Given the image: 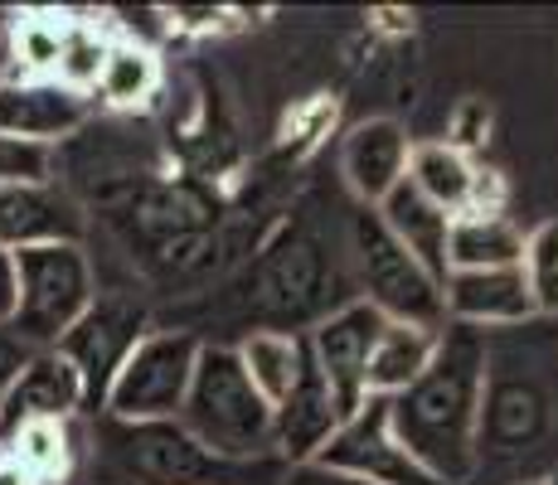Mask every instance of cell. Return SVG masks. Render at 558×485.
Returning a JSON list of instances; mask_svg holds the SVG:
<instances>
[{
	"label": "cell",
	"instance_id": "1",
	"mask_svg": "<svg viewBox=\"0 0 558 485\" xmlns=\"http://www.w3.org/2000/svg\"><path fill=\"white\" fill-rule=\"evenodd\" d=\"M490 344L486 330L457 326L437 330V354L423 379L389 398V427L442 485L471 481L481 461V408H486Z\"/></svg>",
	"mask_w": 558,
	"mask_h": 485
},
{
	"label": "cell",
	"instance_id": "2",
	"mask_svg": "<svg viewBox=\"0 0 558 485\" xmlns=\"http://www.w3.org/2000/svg\"><path fill=\"white\" fill-rule=\"evenodd\" d=\"M287 461H223L180 423H117L98 417L83 451L78 485H282Z\"/></svg>",
	"mask_w": 558,
	"mask_h": 485
},
{
	"label": "cell",
	"instance_id": "3",
	"mask_svg": "<svg viewBox=\"0 0 558 485\" xmlns=\"http://www.w3.org/2000/svg\"><path fill=\"white\" fill-rule=\"evenodd\" d=\"M204 451L223 461H263L272 451V403L248 384L239 350H199L185 408L175 417ZM282 461V457H277Z\"/></svg>",
	"mask_w": 558,
	"mask_h": 485
},
{
	"label": "cell",
	"instance_id": "4",
	"mask_svg": "<svg viewBox=\"0 0 558 485\" xmlns=\"http://www.w3.org/2000/svg\"><path fill=\"white\" fill-rule=\"evenodd\" d=\"M20 301L10 336L25 350H53L98 301V277L83 243H39L15 253Z\"/></svg>",
	"mask_w": 558,
	"mask_h": 485
},
{
	"label": "cell",
	"instance_id": "5",
	"mask_svg": "<svg viewBox=\"0 0 558 485\" xmlns=\"http://www.w3.org/2000/svg\"><path fill=\"white\" fill-rule=\"evenodd\" d=\"M350 253H355V272L364 287L360 301H369L384 320L442 330V320H447L442 282L393 243V233L384 229L374 209H360L355 223H350Z\"/></svg>",
	"mask_w": 558,
	"mask_h": 485
},
{
	"label": "cell",
	"instance_id": "6",
	"mask_svg": "<svg viewBox=\"0 0 558 485\" xmlns=\"http://www.w3.org/2000/svg\"><path fill=\"white\" fill-rule=\"evenodd\" d=\"M204 344L185 330H151L136 340L102 393V413L117 423H175L185 408Z\"/></svg>",
	"mask_w": 558,
	"mask_h": 485
},
{
	"label": "cell",
	"instance_id": "7",
	"mask_svg": "<svg viewBox=\"0 0 558 485\" xmlns=\"http://www.w3.org/2000/svg\"><path fill=\"white\" fill-rule=\"evenodd\" d=\"M146 336V311L126 296H98L88 306V316L69 330L53 350L73 364L83 384V408L98 413L102 408V393L112 384V374L122 369V360L136 350V340Z\"/></svg>",
	"mask_w": 558,
	"mask_h": 485
},
{
	"label": "cell",
	"instance_id": "8",
	"mask_svg": "<svg viewBox=\"0 0 558 485\" xmlns=\"http://www.w3.org/2000/svg\"><path fill=\"white\" fill-rule=\"evenodd\" d=\"M320 466L350 471V476L369 481V485H442L433 471L417 466V457L393 437L389 427V398H364V408L355 417L340 423V433L326 441Z\"/></svg>",
	"mask_w": 558,
	"mask_h": 485
},
{
	"label": "cell",
	"instance_id": "9",
	"mask_svg": "<svg viewBox=\"0 0 558 485\" xmlns=\"http://www.w3.org/2000/svg\"><path fill=\"white\" fill-rule=\"evenodd\" d=\"M379 330H384V316L369 301H350L345 311L326 316L311 330L306 354H311V364H316L320 384L336 398L340 417H355L364 408V398H369L364 369H369V350H374V340H379Z\"/></svg>",
	"mask_w": 558,
	"mask_h": 485
},
{
	"label": "cell",
	"instance_id": "10",
	"mask_svg": "<svg viewBox=\"0 0 558 485\" xmlns=\"http://www.w3.org/2000/svg\"><path fill=\"white\" fill-rule=\"evenodd\" d=\"M83 408V384L59 350H35L0 393V447L29 423H69Z\"/></svg>",
	"mask_w": 558,
	"mask_h": 485
},
{
	"label": "cell",
	"instance_id": "11",
	"mask_svg": "<svg viewBox=\"0 0 558 485\" xmlns=\"http://www.w3.org/2000/svg\"><path fill=\"white\" fill-rule=\"evenodd\" d=\"M88 117V97L63 88L53 78H0V132L20 136V142L53 146L59 136L78 132Z\"/></svg>",
	"mask_w": 558,
	"mask_h": 485
},
{
	"label": "cell",
	"instance_id": "12",
	"mask_svg": "<svg viewBox=\"0 0 558 485\" xmlns=\"http://www.w3.org/2000/svg\"><path fill=\"white\" fill-rule=\"evenodd\" d=\"M340 408L330 398V388L320 384L311 354L302 360V374H296L292 393L272 408V451L287 461V466H302V461H316L326 451V441L340 433Z\"/></svg>",
	"mask_w": 558,
	"mask_h": 485
},
{
	"label": "cell",
	"instance_id": "13",
	"mask_svg": "<svg viewBox=\"0 0 558 485\" xmlns=\"http://www.w3.org/2000/svg\"><path fill=\"white\" fill-rule=\"evenodd\" d=\"M408 156H413V142L403 126L389 117H369L340 146V170H345V185L360 194L364 209H374L408 180Z\"/></svg>",
	"mask_w": 558,
	"mask_h": 485
},
{
	"label": "cell",
	"instance_id": "14",
	"mask_svg": "<svg viewBox=\"0 0 558 485\" xmlns=\"http://www.w3.org/2000/svg\"><path fill=\"white\" fill-rule=\"evenodd\" d=\"M447 320L457 326H524L534 316L530 287H524L520 267H490V272H447L442 282Z\"/></svg>",
	"mask_w": 558,
	"mask_h": 485
},
{
	"label": "cell",
	"instance_id": "15",
	"mask_svg": "<svg viewBox=\"0 0 558 485\" xmlns=\"http://www.w3.org/2000/svg\"><path fill=\"white\" fill-rule=\"evenodd\" d=\"M83 219L73 209L69 194L49 185H0V247L20 253V247L39 243H78Z\"/></svg>",
	"mask_w": 558,
	"mask_h": 485
},
{
	"label": "cell",
	"instance_id": "16",
	"mask_svg": "<svg viewBox=\"0 0 558 485\" xmlns=\"http://www.w3.org/2000/svg\"><path fill=\"white\" fill-rule=\"evenodd\" d=\"M374 214H379V223L393 233V243H399L408 257H417L437 282H447V229H452V219H447L437 204H427L423 194L403 180L389 199L374 204Z\"/></svg>",
	"mask_w": 558,
	"mask_h": 485
},
{
	"label": "cell",
	"instance_id": "17",
	"mask_svg": "<svg viewBox=\"0 0 558 485\" xmlns=\"http://www.w3.org/2000/svg\"><path fill=\"white\" fill-rule=\"evenodd\" d=\"M476 180H481V166L452 142H417L413 156H408V185L423 194L427 204H437L447 219L471 214Z\"/></svg>",
	"mask_w": 558,
	"mask_h": 485
},
{
	"label": "cell",
	"instance_id": "18",
	"mask_svg": "<svg viewBox=\"0 0 558 485\" xmlns=\"http://www.w3.org/2000/svg\"><path fill=\"white\" fill-rule=\"evenodd\" d=\"M433 354H437V330L384 320L379 340H374V350H369V369H364L369 398H399L403 388H413L423 379Z\"/></svg>",
	"mask_w": 558,
	"mask_h": 485
},
{
	"label": "cell",
	"instance_id": "19",
	"mask_svg": "<svg viewBox=\"0 0 558 485\" xmlns=\"http://www.w3.org/2000/svg\"><path fill=\"white\" fill-rule=\"evenodd\" d=\"M524 233L506 214H457L447 229V272H490V267H520Z\"/></svg>",
	"mask_w": 558,
	"mask_h": 485
},
{
	"label": "cell",
	"instance_id": "20",
	"mask_svg": "<svg viewBox=\"0 0 558 485\" xmlns=\"http://www.w3.org/2000/svg\"><path fill=\"white\" fill-rule=\"evenodd\" d=\"M98 97L117 112H132V107L151 102L156 88H160V59L151 45H136V39H112L102 59V73H98Z\"/></svg>",
	"mask_w": 558,
	"mask_h": 485
},
{
	"label": "cell",
	"instance_id": "21",
	"mask_svg": "<svg viewBox=\"0 0 558 485\" xmlns=\"http://www.w3.org/2000/svg\"><path fill=\"white\" fill-rule=\"evenodd\" d=\"M302 360H306V340L282 336V330H257V336H248V340L239 344L243 374H248V384L272 408L282 403L287 393H292L296 374H302Z\"/></svg>",
	"mask_w": 558,
	"mask_h": 485
},
{
	"label": "cell",
	"instance_id": "22",
	"mask_svg": "<svg viewBox=\"0 0 558 485\" xmlns=\"http://www.w3.org/2000/svg\"><path fill=\"white\" fill-rule=\"evenodd\" d=\"M0 451H10L39 485H49V481L73 476V461H78L83 447H78V437H73V423H29Z\"/></svg>",
	"mask_w": 558,
	"mask_h": 485
},
{
	"label": "cell",
	"instance_id": "23",
	"mask_svg": "<svg viewBox=\"0 0 558 485\" xmlns=\"http://www.w3.org/2000/svg\"><path fill=\"white\" fill-rule=\"evenodd\" d=\"M69 20L73 15H53V10H35V15L15 20L10 53H15V63H20V78H53V63H59Z\"/></svg>",
	"mask_w": 558,
	"mask_h": 485
},
{
	"label": "cell",
	"instance_id": "24",
	"mask_svg": "<svg viewBox=\"0 0 558 485\" xmlns=\"http://www.w3.org/2000/svg\"><path fill=\"white\" fill-rule=\"evenodd\" d=\"M107 49H112V35H107V29H98L93 20H69L59 63H53V83H63V88L88 97V88L98 83V73H102Z\"/></svg>",
	"mask_w": 558,
	"mask_h": 485
},
{
	"label": "cell",
	"instance_id": "25",
	"mask_svg": "<svg viewBox=\"0 0 558 485\" xmlns=\"http://www.w3.org/2000/svg\"><path fill=\"white\" fill-rule=\"evenodd\" d=\"M520 272H524V287H530L534 316H558V219L524 233Z\"/></svg>",
	"mask_w": 558,
	"mask_h": 485
},
{
	"label": "cell",
	"instance_id": "26",
	"mask_svg": "<svg viewBox=\"0 0 558 485\" xmlns=\"http://www.w3.org/2000/svg\"><path fill=\"white\" fill-rule=\"evenodd\" d=\"M53 180V146L20 142L0 132V185H49Z\"/></svg>",
	"mask_w": 558,
	"mask_h": 485
},
{
	"label": "cell",
	"instance_id": "27",
	"mask_svg": "<svg viewBox=\"0 0 558 485\" xmlns=\"http://www.w3.org/2000/svg\"><path fill=\"white\" fill-rule=\"evenodd\" d=\"M282 485H369V481L336 471V466H320V461H302V466H287Z\"/></svg>",
	"mask_w": 558,
	"mask_h": 485
},
{
	"label": "cell",
	"instance_id": "28",
	"mask_svg": "<svg viewBox=\"0 0 558 485\" xmlns=\"http://www.w3.org/2000/svg\"><path fill=\"white\" fill-rule=\"evenodd\" d=\"M15 301H20L15 253H5V247H0V330H10V320H15Z\"/></svg>",
	"mask_w": 558,
	"mask_h": 485
},
{
	"label": "cell",
	"instance_id": "29",
	"mask_svg": "<svg viewBox=\"0 0 558 485\" xmlns=\"http://www.w3.org/2000/svg\"><path fill=\"white\" fill-rule=\"evenodd\" d=\"M0 485H39V481L29 476V471L20 466V461L10 457V451H0Z\"/></svg>",
	"mask_w": 558,
	"mask_h": 485
},
{
	"label": "cell",
	"instance_id": "30",
	"mask_svg": "<svg viewBox=\"0 0 558 485\" xmlns=\"http://www.w3.org/2000/svg\"><path fill=\"white\" fill-rule=\"evenodd\" d=\"M539 485H558V471H554V476H549V481H539Z\"/></svg>",
	"mask_w": 558,
	"mask_h": 485
},
{
	"label": "cell",
	"instance_id": "31",
	"mask_svg": "<svg viewBox=\"0 0 558 485\" xmlns=\"http://www.w3.org/2000/svg\"><path fill=\"white\" fill-rule=\"evenodd\" d=\"M524 485H539V481H524Z\"/></svg>",
	"mask_w": 558,
	"mask_h": 485
}]
</instances>
